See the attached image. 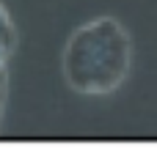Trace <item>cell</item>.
Listing matches in <instances>:
<instances>
[{
	"label": "cell",
	"instance_id": "6da1fadb",
	"mask_svg": "<svg viewBox=\"0 0 157 148\" xmlns=\"http://www.w3.org/2000/svg\"><path fill=\"white\" fill-rule=\"evenodd\" d=\"M130 38L116 19L83 25L66 44V80L80 93H108L130 71Z\"/></svg>",
	"mask_w": 157,
	"mask_h": 148
},
{
	"label": "cell",
	"instance_id": "7a4b0ae2",
	"mask_svg": "<svg viewBox=\"0 0 157 148\" xmlns=\"http://www.w3.org/2000/svg\"><path fill=\"white\" fill-rule=\"evenodd\" d=\"M0 96H3V74H0Z\"/></svg>",
	"mask_w": 157,
	"mask_h": 148
}]
</instances>
